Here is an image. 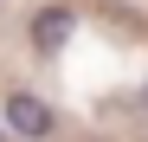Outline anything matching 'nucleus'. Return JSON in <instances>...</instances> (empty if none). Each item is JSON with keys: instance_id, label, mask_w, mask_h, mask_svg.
Here are the masks:
<instances>
[{"instance_id": "f257e3e1", "label": "nucleus", "mask_w": 148, "mask_h": 142, "mask_svg": "<svg viewBox=\"0 0 148 142\" xmlns=\"http://www.w3.org/2000/svg\"><path fill=\"white\" fill-rule=\"evenodd\" d=\"M52 123H58V116H52L45 97H32V90H13V97H7V129L13 136H52Z\"/></svg>"}, {"instance_id": "f03ea898", "label": "nucleus", "mask_w": 148, "mask_h": 142, "mask_svg": "<svg viewBox=\"0 0 148 142\" xmlns=\"http://www.w3.org/2000/svg\"><path fill=\"white\" fill-rule=\"evenodd\" d=\"M64 39H71V13L52 7V13H39V19H32V45H39V52H58Z\"/></svg>"}]
</instances>
